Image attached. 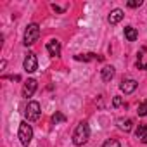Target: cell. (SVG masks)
Returning a JSON list of instances; mask_svg holds the SVG:
<instances>
[{
	"label": "cell",
	"instance_id": "8",
	"mask_svg": "<svg viewBox=\"0 0 147 147\" xmlns=\"http://www.w3.org/2000/svg\"><path fill=\"white\" fill-rule=\"evenodd\" d=\"M35 90H36V80L30 78L23 87V97H31L35 94Z\"/></svg>",
	"mask_w": 147,
	"mask_h": 147
},
{
	"label": "cell",
	"instance_id": "16",
	"mask_svg": "<svg viewBox=\"0 0 147 147\" xmlns=\"http://www.w3.org/2000/svg\"><path fill=\"white\" fill-rule=\"evenodd\" d=\"M76 61H92L95 59V54H85V55H75Z\"/></svg>",
	"mask_w": 147,
	"mask_h": 147
},
{
	"label": "cell",
	"instance_id": "11",
	"mask_svg": "<svg viewBox=\"0 0 147 147\" xmlns=\"http://www.w3.org/2000/svg\"><path fill=\"white\" fill-rule=\"evenodd\" d=\"M116 123H118V128H119V130H123V131H130V130H131V126H133V123H131V119H130V118H119Z\"/></svg>",
	"mask_w": 147,
	"mask_h": 147
},
{
	"label": "cell",
	"instance_id": "7",
	"mask_svg": "<svg viewBox=\"0 0 147 147\" xmlns=\"http://www.w3.org/2000/svg\"><path fill=\"white\" fill-rule=\"evenodd\" d=\"M47 52L52 57H59L61 55V43H59V40H55V38L49 40L47 42Z\"/></svg>",
	"mask_w": 147,
	"mask_h": 147
},
{
	"label": "cell",
	"instance_id": "3",
	"mask_svg": "<svg viewBox=\"0 0 147 147\" xmlns=\"http://www.w3.org/2000/svg\"><path fill=\"white\" fill-rule=\"evenodd\" d=\"M40 114H42V109H40V104L36 100H31L28 102V106L24 107V116L28 121H38L40 119Z\"/></svg>",
	"mask_w": 147,
	"mask_h": 147
},
{
	"label": "cell",
	"instance_id": "18",
	"mask_svg": "<svg viewBox=\"0 0 147 147\" xmlns=\"http://www.w3.org/2000/svg\"><path fill=\"white\" fill-rule=\"evenodd\" d=\"M126 5H128V7H131V9H137V7H140V5H142V0H128Z\"/></svg>",
	"mask_w": 147,
	"mask_h": 147
},
{
	"label": "cell",
	"instance_id": "13",
	"mask_svg": "<svg viewBox=\"0 0 147 147\" xmlns=\"http://www.w3.org/2000/svg\"><path fill=\"white\" fill-rule=\"evenodd\" d=\"M125 38H126L128 42H135V40L138 38L137 30H135L133 26H126V28H125Z\"/></svg>",
	"mask_w": 147,
	"mask_h": 147
},
{
	"label": "cell",
	"instance_id": "14",
	"mask_svg": "<svg viewBox=\"0 0 147 147\" xmlns=\"http://www.w3.org/2000/svg\"><path fill=\"white\" fill-rule=\"evenodd\" d=\"M100 147H121V144H119L116 138H109V140H106Z\"/></svg>",
	"mask_w": 147,
	"mask_h": 147
},
{
	"label": "cell",
	"instance_id": "5",
	"mask_svg": "<svg viewBox=\"0 0 147 147\" xmlns=\"http://www.w3.org/2000/svg\"><path fill=\"white\" fill-rule=\"evenodd\" d=\"M23 66H24V71H26V73H35V71L38 69V59H36V55H35V54H28V55L24 57Z\"/></svg>",
	"mask_w": 147,
	"mask_h": 147
},
{
	"label": "cell",
	"instance_id": "20",
	"mask_svg": "<svg viewBox=\"0 0 147 147\" xmlns=\"http://www.w3.org/2000/svg\"><path fill=\"white\" fill-rule=\"evenodd\" d=\"M52 9H54L55 12H62V9H61V7H57V5H52Z\"/></svg>",
	"mask_w": 147,
	"mask_h": 147
},
{
	"label": "cell",
	"instance_id": "4",
	"mask_svg": "<svg viewBox=\"0 0 147 147\" xmlns=\"http://www.w3.org/2000/svg\"><path fill=\"white\" fill-rule=\"evenodd\" d=\"M38 36H40V26L38 24H28V28H26V31H24V45L28 47V45H33L36 40H38Z\"/></svg>",
	"mask_w": 147,
	"mask_h": 147
},
{
	"label": "cell",
	"instance_id": "12",
	"mask_svg": "<svg viewBox=\"0 0 147 147\" xmlns=\"http://www.w3.org/2000/svg\"><path fill=\"white\" fill-rule=\"evenodd\" d=\"M135 135H137V138H138L142 144H147V125H140V126L135 130Z\"/></svg>",
	"mask_w": 147,
	"mask_h": 147
},
{
	"label": "cell",
	"instance_id": "15",
	"mask_svg": "<svg viewBox=\"0 0 147 147\" xmlns=\"http://www.w3.org/2000/svg\"><path fill=\"white\" fill-rule=\"evenodd\" d=\"M52 121H54L55 125H57V123H64V121H66V116H64L62 113H55V114L52 116Z\"/></svg>",
	"mask_w": 147,
	"mask_h": 147
},
{
	"label": "cell",
	"instance_id": "2",
	"mask_svg": "<svg viewBox=\"0 0 147 147\" xmlns=\"http://www.w3.org/2000/svg\"><path fill=\"white\" fill-rule=\"evenodd\" d=\"M18 137H19V140H21L23 145H30V144H31V138H33V128H31V125H28V121L19 123Z\"/></svg>",
	"mask_w": 147,
	"mask_h": 147
},
{
	"label": "cell",
	"instance_id": "9",
	"mask_svg": "<svg viewBox=\"0 0 147 147\" xmlns=\"http://www.w3.org/2000/svg\"><path fill=\"white\" fill-rule=\"evenodd\" d=\"M123 18H125V12H123L121 9H114V11H111L107 21H109V24H118Z\"/></svg>",
	"mask_w": 147,
	"mask_h": 147
},
{
	"label": "cell",
	"instance_id": "19",
	"mask_svg": "<svg viewBox=\"0 0 147 147\" xmlns=\"http://www.w3.org/2000/svg\"><path fill=\"white\" fill-rule=\"evenodd\" d=\"M121 104H123V97H119V95H116V97L113 99V106H114V107H119Z\"/></svg>",
	"mask_w": 147,
	"mask_h": 147
},
{
	"label": "cell",
	"instance_id": "1",
	"mask_svg": "<svg viewBox=\"0 0 147 147\" xmlns=\"http://www.w3.org/2000/svg\"><path fill=\"white\" fill-rule=\"evenodd\" d=\"M88 138H90V126H88L85 121H82V123L76 126L75 133H73V144L80 147V145H85V144L88 142Z\"/></svg>",
	"mask_w": 147,
	"mask_h": 147
},
{
	"label": "cell",
	"instance_id": "17",
	"mask_svg": "<svg viewBox=\"0 0 147 147\" xmlns=\"http://www.w3.org/2000/svg\"><path fill=\"white\" fill-rule=\"evenodd\" d=\"M137 113H138V116H145V114H147V100H144V102L138 106V111H137Z\"/></svg>",
	"mask_w": 147,
	"mask_h": 147
},
{
	"label": "cell",
	"instance_id": "10",
	"mask_svg": "<svg viewBox=\"0 0 147 147\" xmlns=\"http://www.w3.org/2000/svg\"><path fill=\"white\" fill-rule=\"evenodd\" d=\"M100 76H102L104 82H111L113 76H114V67H113V66H106V67H102V69H100Z\"/></svg>",
	"mask_w": 147,
	"mask_h": 147
},
{
	"label": "cell",
	"instance_id": "6",
	"mask_svg": "<svg viewBox=\"0 0 147 147\" xmlns=\"http://www.w3.org/2000/svg\"><path fill=\"white\" fill-rule=\"evenodd\" d=\"M137 87H138V83H137L135 80H131V78H128V80H123V82L119 83V90H121L125 95H128V94H133V92L137 90Z\"/></svg>",
	"mask_w": 147,
	"mask_h": 147
}]
</instances>
